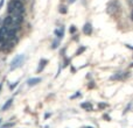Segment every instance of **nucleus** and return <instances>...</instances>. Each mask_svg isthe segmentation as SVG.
Returning <instances> with one entry per match:
<instances>
[{
	"instance_id": "obj_4",
	"label": "nucleus",
	"mask_w": 133,
	"mask_h": 128,
	"mask_svg": "<svg viewBox=\"0 0 133 128\" xmlns=\"http://www.w3.org/2000/svg\"><path fill=\"white\" fill-rule=\"evenodd\" d=\"M83 32H84L87 35H91V33H92V27H91V25H90V23H85V25H84V28H83Z\"/></svg>"
},
{
	"instance_id": "obj_13",
	"label": "nucleus",
	"mask_w": 133,
	"mask_h": 128,
	"mask_svg": "<svg viewBox=\"0 0 133 128\" xmlns=\"http://www.w3.org/2000/svg\"><path fill=\"white\" fill-rule=\"evenodd\" d=\"M2 4H4V0H1V1H0V7L2 6Z\"/></svg>"
},
{
	"instance_id": "obj_11",
	"label": "nucleus",
	"mask_w": 133,
	"mask_h": 128,
	"mask_svg": "<svg viewBox=\"0 0 133 128\" xmlns=\"http://www.w3.org/2000/svg\"><path fill=\"white\" fill-rule=\"evenodd\" d=\"M83 50H85V48H81V49H79V50H78L77 55H79V54H81V53H82V51H83Z\"/></svg>"
},
{
	"instance_id": "obj_5",
	"label": "nucleus",
	"mask_w": 133,
	"mask_h": 128,
	"mask_svg": "<svg viewBox=\"0 0 133 128\" xmlns=\"http://www.w3.org/2000/svg\"><path fill=\"white\" fill-rule=\"evenodd\" d=\"M41 82V79L40 78H32V79L28 80V85H30V86H33V85L37 84V83Z\"/></svg>"
},
{
	"instance_id": "obj_8",
	"label": "nucleus",
	"mask_w": 133,
	"mask_h": 128,
	"mask_svg": "<svg viewBox=\"0 0 133 128\" xmlns=\"http://www.w3.org/2000/svg\"><path fill=\"white\" fill-rule=\"evenodd\" d=\"M55 34L57 35L58 37H62V36H63V29H62V28H61V29H58V30L56 29V30H55Z\"/></svg>"
},
{
	"instance_id": "obj_1",
	"label": "nucleus",
	"mask_w": 133,
	"mask_h": 128,
	"mask_svg": "<svg viewBox=\"0 0 133 128\" xmlns=\"http://www.w3.org/2000/svg\"><path fill=\"white\" fill-rule=\"evenodd\" d=\"M8 13L12 15H22L23 13V4L21 0H11L8 4Z\"/></svg>"
},
{
	"instance_id": "obj_14",
	"label": "nucleus",
	"mask_w": 133,
	"mask_h": 128,
	"mask_svg": "<svg viewBox=\"0 0 133 128\" xmlns=\"http://www.w3.org/2000/svg\"><path fill=\"white\" fill-rule=\"evenodd\" d=\"M131 19L133 20V11H132V13H131Z\"/></svg>"
},
{
	"instance_id": "obj_16",
	"label": "nucleus",
	"mask_w": 133,
	"mask_h": 128,
	"mask_svg": "<svg viewBox=\"0 0 133 128\" xmlns=\"http://www.w3.org/2000/svg\"><path fill=\"white\" fill-rule=\"evenodd\" d=\"M88 128H90V127H88Z\"/></svg>"
},
{
	"instance_id": "obj_9",
	"label": "nucleus",
	"mask_w": 133,
	"mask_h": 128,
	"mask_svg": "<svg viewBox=\"0 0 133 128\" xmlns=\"http://www.w3.org/2000/svg\"><path fill=\"white\" fill-rule=\"evenodd\" d=\"M46 63H47V61H44V60H42V61H41V66H40V68L37 69V72H40V71H41L42 69L44 68V65H46Z\"/></svg>"
},
{
	"instance_id": "obj_7",
	"label": "nucleus",
	"mask_w": 133,
	"mask_h": 128,
	"mask_svg": "<svg viewBox=\"0 0 133 128\" xmlns=\"http://www.w3.org/2000/svg\"><path fill=\"white\" fill-rule=\"evenodd\" d=\"M12 101H13V100H12V99H9V100H7V103L5 104L4 106H2V110H4V111H5V110H7V108H8L9 106L12 105Z\"/></svg>"
},
{
	"instance_id": "obj_2",
	"label": "nucleus",
	"mask_w": 133,
	"mask_h": 128,
	"mask_svg": "<svg viewBox=\"0 0 133 128\" xmlns=\"http://www.w3.org/2000/svg\"><path fill=\"white\" fill-rule=\"evenodd\" d=\"M12 26H13V15L6 16L4 20V27L7 28V29H11Z\"/></svg>"
},
{
	"instance_id": "obj_12",
	"label": "nucleus",
	"mask_w": 133,
	"mask_h": 128,
	"mask_svg": "<svg viewBox=\"0 0 133 128\" xmlns=\"http://www.w3.org/2000/svg\"><path fill=\"white\" fill-rule=\"evenodd\" d=\"M75 32V27L74 26H71V28H70V33H74Z\"/></svg>"
},
{
	"instance_id": "obj_15",
	"label": "nucleus",
	"mask_w": 133,
	"mask_h": 128,
	"mask_svg": "<svg viewBox=\"0 0 133 128\" xmlns=\"http://www.w3.org/2000/svg\"><path fill=\"white\" fill-rule=\"evenodd\" d=\"M0 122H1V120H0Z\"/></svg>"
},
{
	"instance_id": "obj_6",
	"label": "nucleus",
	"mask_w": 133,
	"mask_h": 128,
	"mask_svg": "<svg viewBox=\"0 0 133 128\" xmlns=\"http://www.w3.org/2000/svg\"><path fill=\"white\" fill-rule=\"evenodd\" d=\"M81 106H82L83 108H85V110H88V111H92V106L90 105L89 103H83Z\"/></svg>"
},
{
	"instance_id": "obj_3",
	"label": "nucleus",
	"mask_w": 133,
	"mask_h": 128,
	"mask_svg": "<svg viewBox=\"0 0 133 128\" xmlns=\"http://www.w3.org/2000/svg\"><path fill=\"white\" fill-rule=\"evenodd\" d=\"M22 61H23V56H18V57L15 58V60L12 62V66H11V69L13 70V69H15V68H18L19 65H21V63H22Z\"/></svg>"
},
{
	"instance_id": "obj_10",
	"label": "nucleus",
	"mask_w": 133,
	"mask_h": 128,
	"mask_svg": "<svg viewBox=\"0 0 133 128\" xmlns=\"http://www.w3.org/2000/svg\"><path fill=\"white\" fill-rule=\"evenodd\" d=\"M60 12H61L62 14H65V13H66V7H65V6H61V7H60Z\"/></svg>"
}]
</instances>
